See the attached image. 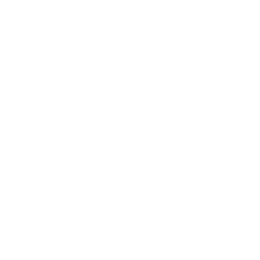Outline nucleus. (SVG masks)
I'll use <instances>...</instances> for the list:
<instances>
[]
</instances>
